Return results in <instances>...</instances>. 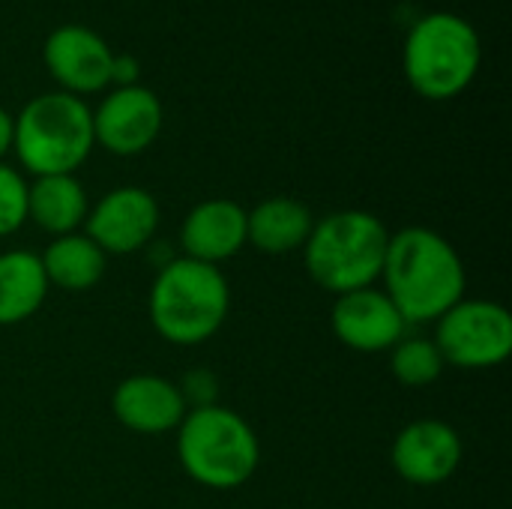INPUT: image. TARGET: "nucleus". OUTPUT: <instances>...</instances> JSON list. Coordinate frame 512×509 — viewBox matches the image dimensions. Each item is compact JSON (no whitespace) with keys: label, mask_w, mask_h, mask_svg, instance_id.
<instances>
[{"label":"nucleus","mask_w":512,"mask_h":509,"mask_svg":"<svg viewBox=\"0 0 512 509\" xmlns=\"http://www.w3.org/2000/svg\"><path fill=\"white\" fill-rule=\"evenodd\" d=\"M384 294L402 312L405 324H435L468 288L459 249L438 231L408 225L390 234L381 279Z\"/></svg>","instance_id":"f257e3e1"},{"label":"nucleus","mask_w":512,"mask_h":509,"mask_svg":"<svg viewBox=\"0 0 512 509\" xmlns=\"http://www.w3.org/2000/svg\"><path fill=\"white\" fill-rule=\"evenodd\" d=\"M231 309V285L222 267L192 258H174L156 270L147 312L153 330L177 348H195L213 339Z\"/></svg>","instance_id":"f03ea898"},{"label":"nucleus","mask_w":512,"mask_h":509,"mask_svg":"<svg viewBox=\"0 0 512 509\" xmlns=\"http://www.w3.org/2000/svg\"><path fill=\"white\" fill-rule=\"evenodd\" d=\"M177 432V459L186 477L213 492L246 486L261 462V444L246 417L234 408L210 405L186 411Z\"/></svg>","instance_id":"7ed1b4c3"},{"label":"nucleus","mask_w":512,"mask_h":509,"mask_svg":"<svg viewBox=\"0 0 512 509\" xmlns=\"http://www.w3.org/2000/svg\"><path fill=\"white\" fill-rule=\"evenodd\" d=\"M390 231L366 210H336L315 219L303 246V264L312 282L333 297L372 288L381 279Z\"/></svg>","instance_id":"20e7f679"},{"label":"nucleus","mask_w":512,"mask_h":509,"mask_svg":"<svg viewBox=\"0 0 512 509\" xmlns=\"http://www.w3.org/2000/svg\"><path fill=\"white\" fill-rule=\"evenodd\" d=\"M93 108L72 93L33 96L15 117L12 153L33 177L75 174L93 153Z\"/></svg>","instance_id":"39448f33"},{"label":"nucleus","mask_w":512,"mask_h":509,"mask_svg":"<svg viewBox=\"0 0 512 509\" xmlns=\"http://www.w3.org/2000/svg\"><path fill=\"white\" fill-rule=\"evenodd\" d=\"M483 45L471 21L456 12H429L408 30L402 69L408 84L432 102L456 99L480 72Z\"/></svg>","instance_id":"423d86ee"},{"label":"nucleus","mask_w":512,"mask_h":509,"mask_svg":"<svg viewBox=\"0 0 512 509\" xmlns=\"http://www.w3.org/2000/svg\"><path fill=\"white\" fill-rule=\"evenodd\" d=\"M441 357L453 369H495L512 354V315L507 306L480 297H462L435 321V336Z\"/></svg>","instance_id":"0eeeda50"},{"label":"nucleus","mask_w":512,"mask_h":509,"mask_svg":"<svg viewBox=\"0 0 512 509\" xmlns=\"http://www.w3.org/2000/svg\"><path fill=\"white\" fill-rule=\"evenodd\" d=\"M159 231V204L141 186H117L90 204L84 234L111 258L144 252Z\"/></svg>","instance_id":"6e6552de"},{"label":"nucleus","mask_w":512,"mask_h":509,"mask_svg":"<svg viewBox=\"0 0 512 509\" xmlns=\"http://www.w3.org/2000/svg\"><path fill=\"white\" fill-rule=\"evenodd\" d=\"M162 123L165 111L153 90L141 84L114 87L93 111V138L114 156H138L153 147Z\"/></svg>","instance_id":"1a4fd4ad"},{"label":"nucleus","mask_w":512,"mask_h":509,"mask_svg":"<svg viewBox=\"0 0 512 509\" xmlns=\"http://www.w3.org/2000/svg\"><path fill=\"white\" fill-rule=\"evenodd\" d=\"M42 60L63 93L90 96L111 84L114 51L96 30L84 24H63L51 30L42 48Z\"/></svg>","instance_id":"9d476101"},{"label":"nucleus","mask_w":512,"mask_h":509,"mask_svg":"<svg viewBox=\"0 0 512 509\" xmlns=\"http://www.w3.org/2000/svg\"><path fill=\"white\" fill-rule=\"evenodd\" d=\"M462 456V435L444 420H414L396 435L390 447V462L396 474L405 483L423 489L447 483L459 471Z\"/></svg>","instance_id":"9b49d317"},{"label":"nucleus","mask_w":512,"mask_h":509,"mask_svg":"<svg viewBox=\"0 0 512 509\" xmlns=\"http://www.w3.org/2000/svg\"><path fill=\"white\" fill-rule=\"evenodd\" d=\"M330 324H333V336L345 348L360 351V354L393 351L408 333L402 312L375 285L336 297L333 312H330Z\"/></svg>","instance_id":"f8f14e48"},{"label":"nucleus","mask_w":512,"mask_h":509,"mask_svg":"<svg viewBox=\"0 0 512 509\" xmlns=\"http://www.w3.org/2000/svg\"><path fill=\"white\" fill-rule=\"evenodd\" d=\"M183 258L222 267L246 249V207L231 198L195 204L180 225Z\"/></svg>","instance_id":"ddd939ff"},{"label":"nucleus","mask_w":512,"mask_h":509,"mask_svg":"<svg viewBox=\"0 0 512 509\" xmlns=\"http://www.w3.org/2000/svg\"><path fill=\"white\" fill-rule=\"evenodd\" d=\"M111 411L120 426L138 435L174 432L186 417V402L171 378L162 375H129L114 387Z\"/></svg>","instance_id":"4468645a"},{"label":"nucleus","mask_w":512,"mask_h":509,"mask_svg":"<svg viewBox=\"0 0 512 509\" xmlns=\"http://www.w3.org/2000/svg\"><path fill=\"white\" fill-rule=\"evenodd\" d=\"M312 228H315L312 210L291 195H273L258 201L252 210H246V246L264 255L303 252Z\"/></svg>","instance_id":"2eb2a0df"},{"label":"nucleus","mask_w":512,"mask_h":509,"mask_svg":"<svg viewBox=\"0 0 512 509\" xmlns=\"http://www.w3.org/2000/svg\"><path fill=\"white\" fill-rule=\"evenodd\" d=\"M87 213L90 198L75 174L33 177L27 183V222L51 234V240L81 231Z\"/></svg>","instance_id":"dca6fc26"},{"label":"nucleus","mask_w":512,"mask_h":509,"mask_svg":"<svg viewBox=\"0 0 512 509\" xmlns=\"http://www.w3.org/2000/svg\"><path fill=\"white\" fill-rule=\"evenodd\" d=\"M48 279L42 270V258L30 249L0 252V327H15L30 321L45 297Z\"/></svg>","instance_id":"f3484780"},{"label":"nucleus","mask_w":512,"mask_h":509,"mask_svg":"<svg viewBox=\"0 0 512 509\" xmlns=\"http://www.w3.org/2000/svg\"><path fill=\"white\" fill-rule=\"evenodd\" d=\"M39 258H42L48 285L69 291V294L96 288L108 270V255L84 231L54 237Z\"/></svg>","instance_id":"a211bd4d"},{"label":"nucleus","mask_w":512,"mask_h":509,"mask_svg":"<svg viewBox=\"0 0 512 509\" xmlns=\"http://www.w3.org/2000/svg\"><path fill=\"white\" fill-rule=\"evenodd\" d=\"M447 363L438 351V345L426 336H405L390 351V372L402 387L423 390L432 387L444 375Z\"/></svg>","instance_id":"6ab92c4d"},{"label":"nucleus","mask_w":512,"mask_h":509,"mask_svg":"<svg viewBox=\"0 0 512 509\" xmlns=\"http://www.w3.org/2000/svg\"><path fill=\"white\" fill-rule=\"evenodd\" d=\"M27 225V180L18 168L0 162V240Z\"/></svg>","instance_id":"aec40b11"},{"label":"nucleus","mask_w":512,"mask_h":509,"mask_svg":"<svg viewBox=\"0 0 512 509\" xmlns=\"http://www.w3.org/2000/svg\"><path fill=\"white\" fill-rule=\"evenodd\" d=\"M177 390H180V396H183V402H186L189 411L219 405V378H216L210 369H204V366L189 369V372L180 378Z\"/></svg>","instance_id":"412c9836"},{"label":"nucleus","mask_w":512,"mask_h":509,"mask_svg":"<svg viewBox=\"0 0 512 509\" xmlns=\"http://www.w3.org/2000/svg\"><path fill=\"white\" fill-rule=\"evenodd\" d=\"M138 78H141L138 60L129 57V54H114V63H111V84H117V87H132V84H138Z\"/></svg>","instance_id":"4be33fe9"},{"label":"nucleus","mask_w":512,"mask_h":509,"mask_svg":"<svg viewBox=\"0 0 512 509\" xmlns=\"http://www.w3.org/2000/svg\"><path fill=\"white\" fill-rule=\"evenodd\" d=\"M12 141H15V117L6 108H0V162L12 150Z\"/></svg>","instance_id":"5701e85b"}]
</instances>
